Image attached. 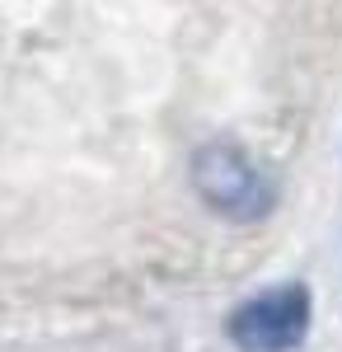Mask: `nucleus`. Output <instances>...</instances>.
I'll list each match as a JSON object with an SVG mask.
<instances>
[{
	"label": "nucleus",
	"instance_id": "f257e3e1",
	"mask_svg": "<svg viewBox=\"0 0 342 352\" xmlns=\"http://www.w3.org/2000/svg\"><path fill=\"white\" fill-rule=\"evenodd\" d=\"M187 184L225 221H263L277 207V174L267 169L253 151H244L239 141H207L192 151L187 160Z\"/></svg>",
	"mask_w": 342,
	"mask_h": 352
},
{
	"label": "nucleus",
	"instance_id": "f03ea898",
	"mask_svg": "<svg viewBox=\"0 0 342 352\" xmlns=\"http://www.w3.org/2000/svg\"><path fill=\"white\" fill-rule=\"evenodd\" d=\"M315 296L305 282H282L258 296L239 300L225 320V333L239 352H295L310 338Z\"/></svg>",
	"mask_w": 342,
	"mask_h": 352
}]
</instances>
